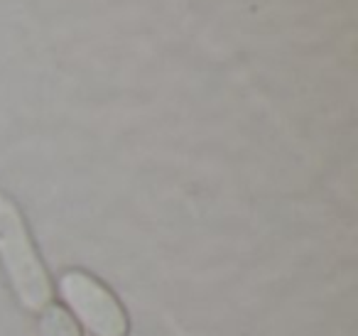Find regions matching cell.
Returning <instances> with one entry per match:
<instances>
[{
	"label": "cell",
	"mask_w": 358,
	"mask_h": 336,
	"mask_svg": "<svg viewBox=\"0 0 358 336\" xmlns=\"http://www.w3.org/2000/svg\"><path fill=\"white\" fill-rule=\"evenodd\" d=\"M59 292L94 336H128L130 321L118 297L94 275L84 270L64 272L59 277Z\"/></svg>",
	"instance_id": "2"
},
{
	"label": "cell",
	"mask_w": 358,
	"mask_h": 336,
	"mask_svg": "<svg viewBox=\"0 0 358 336\" xmlns=\"http://www.w3.org/2000/svg\"><path fill=\"white\" fill-rule=\"evenodd\" d=\"M0 262L25 309L42 312L55 302L52 280L27 231L20 209L0 194Z\"/></svg>",
	"instance_id": "1"
},
{
	"label": "cell",
	"mask_w": 358,
	"mask_h": 336,
	"mask_svg": "<svg viewBox=\"0 0 358 336\" xmlns=\"http://www.w3.org/2000/svg\"><path fill=\"white\" fill-rule=\"evenodd\" d=\"M40 336H81V331L69 312L52 302L40 312Z\"/></svg>",
	"instance_id": "3"
}]
</instances>
